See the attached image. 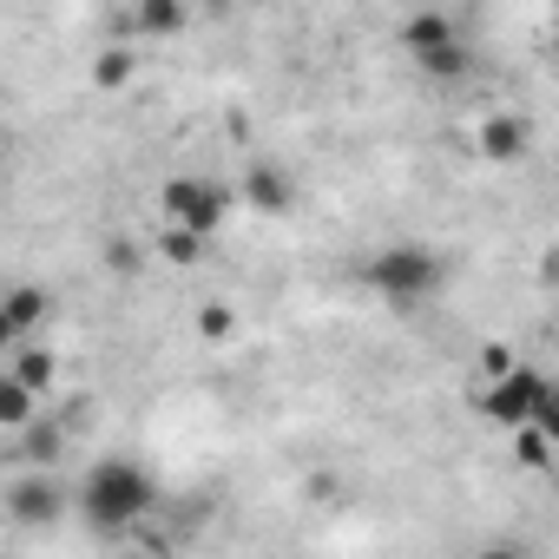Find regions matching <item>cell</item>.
I'll return each instance as SVG.
<instances>
[{"mask_svg":"<svg viewBox=\"0 0 559 559\" xmlns=\"http://www.w3.org/2000/svg\"><path fill=\"white\" fill-rule=\"evenodd\" d=\"M526 139H533V126H526L520 112H493V119L480 126V152H487L493 165H513V158H526Z\"/></svg>","mask_w":559,"mask_h":559,"instance_id":"52a82bcc","label":"cell"},{"mask_svg":"<svg viewBox=\"0 0 559 559\" xmlns=\"http://www.w3.org/2000/svg\"><path fill=\"white\" fill-rule=\"evenodd\" d=\"M513 435H520V467H533V474H539V467L552 461V435H546V415H533V421H520Z\"/></svg>","mask_w":559,"mask_h":559,"instance_id":"4fadbf2b","label":"cell"},{"mask_svg":"<svg viewBox=\"0 0 559 559\" xmlns=\"http://www.w3.org/2000/svg\"><path fill=\"white\" fill-rule=\"evenodd\" d=\"M362 284H369L382 304L415 310V304H428V297L448 284V257L428 250V243H415V237H402V243H382V250L362 263Z\"/></svg>","mask_w":559,"mask_h":559,"instance_id":"7a4b0ae2","label":"cell"},{"mask_svg":"<svg viewBox=\"0 0 559 559\" xmlns=\"http://www.w3.org/2000/svg\"><path fill=\"white\" fill-rule=\"evenodd\" d=\"M474 402H480L487 421L520 428V421H533V415H552V382H546L533 362H507V369H493V376L480 382Z\"/></svg>","mask_w":559,"mask_h":559,"instance_id":"3957f363","label":"cell"},{"mask_svg":"<svg viewBox=\"0 0 559 559\" xmlns=\"http://www.w3.org/2000/svg\"><path fill=\"white\" fill-rule=\"evenodd\" d=\"M191 27L185 0H132V14L119 21V40H178Z\"/></svg>","mask_w":559,"mask_h":559,"instance_id":"5b68a950","label":"cell"},{"mask_svg":"<svg viewBox=\"0 0 559 559\" xmlns=\"http://www.w3.org/2000/svg\"><path fill=\"white\" fill-rule=\"evenodd\" d=\"M230 323H237V317H230V310H224V304H211V310H204V317H198V330H204V336H211V343H217V336H230Z\"/></svg>","mask_w":559,"mask_h":559,"instance_id":"ac0fdd59","label":"cell"},{"mask_svg":"<svg viewBox=\"0 0 559 559\" xmlns=\"http://www.w3.org/2000/svg\"><path fill=\"white\" fill-rule=\"evenodd\" d=\"M21 435H27V454H34V461H53V454H60V441H67V435H60L53 421H40V415H34Z\"/></svg>","mask_w":559,"mask_h":559,"instance_id":"e0dca14e","label":"cell"},{"mask_svg":"<svg viewBox=\"0 0 559 559\" xmlns=\"http://www.w3.org/2000/svg\"><path fill=\"white\" fill-rule=\"evenodd\" d=\"M53 507H60V493H53L47 480H21V487H14V513H21V520H47Z\"/></svg>","mask_w":559,"mask_h":559,"instance_id":"9a60e30c","label":"cell"},{"mask_svg":"<svg viewBox=\"0 0 559 559\" xmlns=\"http://www.w3.org/2000/svg\"><path fill=\"white\" fill-rule=\"evenodd\" d=\"M34 415H40V395L14 376H0V428H27Z\"/></svg>","mask_w":559,"mask_h":559,"instance_id":"8fae6325","label":"cell"},{"mask_svg":"<svg viewBox=\"0 0 559 559\" xmlns=\"http://www.w3.org/2000/svg\"><path fill=\"white\" fill-rule=\"evenodd\" d=\"M0 310H8V323H14V330L27 336V330H34V323L47 317V297H40L34 284H21V290H8V297H0Z\"/></svg>","mask_w":559,"mask_h":559,"instance_id":"7c38bea8","label":"cell"},{"mask_svg":"<svg viewBox=\"0 0 559 559\" xmlns=\"http://www.w3.org/2000/svg\"><path fill=\"white\" fill-rule=\"evenodd\" d=\"M152 507H158V480H152L139 461H126V454L93 461L86 480H80V513H86L99 533H126V526H139Z\"/></svg>","mask_w":559,"mask_h":559,"instance_id":"6da1fadb","label":"cell"},{"mask_svg":"<svg viewBox=\"0 0 559 559\" xmlns=\"http://www.w3.org/2000/svg\"><path fill=\"white\" fill-rule=\"evenodd\" d=\"M14 343H21V330H14V323H8V310H0V356H8V349H14Z\"/></svg>","mask_w":559,"mask_h":559,"instance_id":"d6986e66","label":"cell"},{"mask_svg":"<svg viewBox=\"0 0 559 559\" xmlns=\"http://www.w3.org/2000/svg\"><path fill=\"white\" fill-rule=\"evenodd\" d=\"M8 356H14V369H8V376H14V382H27V389L47 402V395H53V382H60V362H53L47 349H21V343H14Z\"/></svg>","mask_w":559,"mask_h":559,"instance_id":"30bf717a","label":"cell"},{"mask_svg":"<svg viewBox=\"0 0 559 559\" xmlns=\"http://www.w3.org/2000/svg\"><path fill=\"white\" fill-rule=\"evenodd\" d=\"M224 217H230V191L217 178H171L165 185V224L198 230V237H217Z\"/></svg>","mask_w":559,"mask_h":559,"instance_id":"277c9868","label":"cell"},{"mask_svg":"<svg viewBox=\"0 0 559 559\" xmlns=\"http://www.w3.org/2000/svg\"><path fill=\"white\" fill-rule=\"evenodd\" d=\"M237 191H243V204H250V211H263V217H284V211L297 204V185H290V171H284V165H250Z\"/></svg>","mask_w":559,"mask_h":559,"instance_id":"8992f818","label":"cell"},{"mask_svg":"<svg viewBox=\"0 0 559 559\" xmlns=\"http://www.w3.org/2000/svg\"><path fill=\"white\" fill-rule=\"evenodd\" d=\"M204 243H211V237H198V230H178V224H165V237H158L165 263H198V257H204Z\"/></svg>","mask_w":559,"mask_h":559,"instance_id":"2e32d148","label":"cell"},{"mask_svg":"<svg viewBox=\"0 0 559 559\" xmlns=\"http://www.w3.org/2000/svg\"><path fill=\"white\" fill-rule=\"evenodd\" d=\"M461 27H454V14H441V8H421V14H408L402 21V47L408 53H428V47H441V40H454Z\"/></svg>","mask_w":559,"mask_h":559,"instance_id":"9c48e42d","label":"cell"},{"mask_svg":"<svg viewBox=\"0 0 559 559\" xmlns=\"http://www.w3.org/2000/svg\"><path fill=\"white\" fill-rule=\"evenodd\" d=\"M415 67L428 73V80H467L474 73V53H467V34H454V40H441V47H428V53H415Z\"/></svg>","mask_w":559,"mask_h":559,"instance_id":"ba28073f","label":"cell"},{"mask_svg":"<svg viewBox=\"0 0 559 559\" xmlns=\"http://www.w3.org/2000/svg\"><path fill=\"white\" fill-rule=\"evenodd\" d=\"M132 73H139V53H132V47H112V53H99V67H93V86L119 93V86H126Z\"/></svg>","mask_w":559,"mask_h":559,"instance_id":"5bb4252c","label":"cell"}]
</instances>
